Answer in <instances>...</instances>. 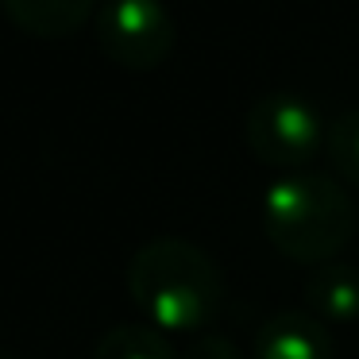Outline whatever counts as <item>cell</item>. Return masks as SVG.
I'll use <instances>...</instances> for the list:
<instances>
[{
    "label": "cell",
    "mask_w": 359,
    "mask_h": 359,
    "mask_svg": "<svg viewBox=\"0 0 359 359\" xmlns=\"http://www.w3.org/2000/svg\"><path fill=\"white\" fill-rule=\"evenodd\" d=\"M174 39V16L163 0H104L97 12V43L124 70H155Z\"/></svg>",
    "instance_id": "4"
},
{
    "label": "cell",
    "mask_w": 359,
    "mask_h": 359,
    "mask_svg": "<svg viewBox=\"0 0 359 359\" xmlns=\"http://www.w3.org/2000/svg\"><path fill=\"white\" fill-rule=\"evenodd\" d=\"M178 359H240V351L224 336H197L178 351Z\"/></svg>",
    "instance_id": "10"
},
{
    "label": "cell",
    "mask_w": 359,
    "mask_h": 359,
    "mask_svg": "<svg viewBox=\"0 0 359 359\" xmlns=\"http://www.w3.org/2000/svg\"><path fill=\"white\" fill-rule=\"evenodd\" d=\"M0 359H16V355H4V351H0Z\"/></svg>",
    "instance_id": "11"
},
{
    "label": "cell",
    "mask_w": 359,
    "mask_h": 359,
    "mask_svg": "<svg viewBox=\"0 0 359 359\" xmlns=\"http://www.w3.org/2000/svg\"><path fill=\"white\" fill-rule=\"evenodd\" d=\"M263 232L294 263H332L355 236V201L325 174H282L263 194Z\"/></svg>",
    "instance_id": "2"
},
{
    "label": "cell",
    "mask_w": 359,
    "mask_h": 359,
    "mask_svg": "<svg viewBox=\"0 0 359 359\" xmlns=\"http://www.w3.org/2000/svg\"><path fill=\"white\" fill-rule=\"evenodd\" d=\"M128 294L147 325L163 332H197L224 309V271L197 243L158 236L128 263Z\"/></svg>",
    "instance_id": "1"
},
{
    "label": "cell",
    "mask_w": 359,
    "mask_h": 359,
    "mask_svg": "<svg viewBox=\"0 0 359 359\" xmlns=\"http://www.w3.org/2000/svg\"><path fill=\"white\" fill-rule=\"evenodd\" d=\"M255 359H332L328 325L313 313H274L255 332Z\"/></svg>",
    "instance_id": "5"
},
{
    "label": "cell",
    "mask_w": 359,
    "mask_h": 359,
    "mask_svg": "<svg viewBox=\"0 0 359 359\" xmlns=\"http://www.w3.org/2000/svg\"><path fill=\"white\" fill-rule=\"evenodd\" d=\"M328 158H332V170L344 182L359 186V109H348L328 124Z\"/></svg>",
    "instance_id": "9"
},
{
    "label": "cell",
    "mask_w": 359,
    "mask_h": 359,
    "mask_svg": "<svg viewBox=\"0 0 359 359\" xmlns=\"http://www.w3.org/2000/svg\"><path fill=\"white\" fill-rule=\"evenodd\" d=\"M243 135L259 163L278 166V170H297L325 147L328 128L305 97L266 93L248 109Z\"/></svg>",
    "instance_id": "3"
},
{
    "label": "cell",
    "mask_w": 359,
    "mask_h": 359,
    "mask_svg": "<svg viewBox=\"0 0 359 359\" xmlns=\"http://www.w3.org/2000/svg\"><path fill=\"white\" fill-rule=\"evenodd\" d=\"M93 359H178V351L163 328L147 325V320H128L97 340Z\"/></svg>",
    "instance_id": "8"
},
{
    "label": "cell",
    "mask_w": 359,
    "mask_h": 359,
    "mask_svg": "<svg viewBox=\"0 0 359 359\" xmlns=\"http://www.w3.org/2000/svg\"><path fill=\"white\" fill-rule=\"evenodd\" d=\"M93 4L97 0H0V8L8 12L12 24L39 39L74 35L93 16Z\"/></svg>",
    "instance_id": "7"
},
{
    "label": "cell",
    "mask_w": 359,
    "mask_h": 359,
    "mask_svg": "<svg viewBox=\"0 0 359 359\" xmlns=\"http://www.w3.org/2000/svg\"><path fill=\"white\" fill-rule=\"evenodd\" d=\"M305 313L325 325H348L359 317V266L320 263L305 282Z\"/></svg>",
    "instance_id": "6"
}]
</instances>
